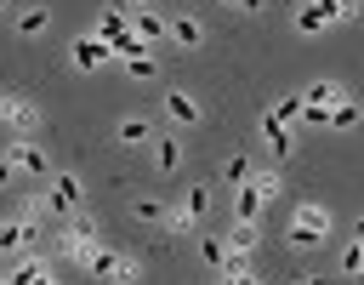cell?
Returning a JSON list of instances; mask_svg holds the SVG:
<instances>
[{
  "instance_id": "cell-1",
  "label": "cell",
  "mask_w": 364,
  "mask_h": 285,
  "mask_svg": "<svg viewBox=\"0 0 364 285\" xmlns=\"http://www.w3.org/2000/svg\"><path fill=\"white\" fill-rule=\"evenodd\" d=\"M324 234H330V211H324V205H301V211L290 217V228H284V239H290L296 251L324 245Z\"/></svg>"
},
{
  "instance_id": "cell-2",
  "label": "cell",
  "mask_w": 364,
  "mask_h": 285,
  "mask_svg": "<svg viewBox=\"0 0 364 285\" xmlns=\"http://www.w3.org/2000/svg\"><path fill=\"white\" fill-rule=\"evenodd\" d=\"M80 268H85L91 279H108V285H131V279H136V262H131V256H119V251H108V245H97Z\"/></svg>"
},
{
  "instance_id": "cell-3",
  "label": "cell",
  "mask_w": 364,
  "mask_h": 285,
  "mask_svg": "<svg viewBox=\"0 0 364 285\" xmlns=\"http://www.w3.org/2000/svg\"><path fill=\"white\" fill-rule=\"evenodd\" d=\"M57 251H63L68 262H85V256L97 251V222H91V217H74V211H68V228L57 234Z\"/></svg>"
},
{
  "instance_id": "cell-4",
  "label": "cell",
  "mask_w": 364,
  "mask_h": 285,
  "mask_svg": "<svg viewBox=\"0 0 364 285\" xmlns=\"http://www.w3.org/2000/svg\"><path fill=\"white\" fill-rule=\"evenodd\" d=\"M68 63L85 68V74H91V68H108V63H114V46H108L102 34H74V40H68Z\"/></svg>"
},
{
  "instance_id": "cell-5",
  "label": "cell",
  "mask_w": 364,
  "mask_h": 285,
  "mask_svg": "<svg viewBox=\"0 0 364 285\" xmlns=\"http://www.w3.org/2000/svg\"><path fill=\"white\" fill-rule=\"evenodd\" d=\"M6 160H11L17 171H28V177H57V171H51V160H46V148H34L28 137L6 142Z\"/></svg>"
},
{
  "instance_id": "cell-6",
  "label": "cell",
  "mask_w": 364,
  "mask_h": 285,
  "mask_svg": "<svg viewBox=\"0 0 364 285\" xmlns=\"http://www.w3.org/2000/svg\"><path fill=\"white\" fill-rule=\"evenodd\" d=\"M80 177H68V171H57L51 177V188H46V205H51V217H68V211H80Z\"/></svg>"
},
{
  "instance_id": "cell-7",
  "label": "cell",
  "mask_w": 364,
  "mask_h": 285,
  "mask_svg": "<svg viewBox=\"0 0 364 285\" xmlns=\"http://www.w3.org/2000/svg\"><path fill=\"white\" fill-rule=\"evenodd\" d=\"M0 125H11L17 137H28V131L40 125V108H34L28 97H11V91H6V97H0Z\"/></svg>"
},
{
  "instance_id": "cell-8",
  "label": "cell",
  "mask_w": 364,
  "mask_h": 285,
  "mask_svg": "<svg viewBox=\"0 0 364 285\" xmlns=\"http://www.w3.org/2000/svg\"><path fill=\"white\" fill-rule=\"evenodd\" d=\"M131 34H136L142 46H154V40H171V23H165L159 11H148V6H136V11H131Z\"/></svg>"
},
{
  "instance_id": "cell-9",
  "label": "cell",
  "mask_w": 364,
  "mask_h": 285,
  "mask_svg": "<svg viewBox=\"0 0 364 285\" xmlns=\"http://www.w3.org/2000/svg\"><path fill=\"white\" fill-rule=\"evenodd\" d=\"M205 211H210V188L199 182V188H188V200L171 211V222H176V228H193V222H205Z\"/></svg>"
},
{
  "instance_id": "cell-10",
  "label": "cell",
  "mask_w": 364,
  "mask_h": 285,
  "mask_svg": "<svg viewBox=\"0 0 364 285\" xmlns=\"http://www.w3.org/2000/svg\"><path fill=\"white\" fill-rule=\"evenodd\" d=\"M262 137H267V148H273V160H284V154L296 148V137H290V125H284V120H273V114H262Z\"/></svg>"
},
{
  "instance_id": "cell-11",
  "label": "cell",
  "mask_w": 364,
  "mask_h": 285,
  "mask_svg": "<svg viewBox=\"0 0 364 285\" xmlns=\"http://www.w3.org/2000/svg\"><path fill=\"white\" fill-rule=\"evenodd\" d=\"M165 114H171L176 125H199V103H193L188 91H165Z\"/></svg>"
},
{
  "instance_id": "cell-12",
  "label": "cell",
  "mask_w": 364,
  "mask_h": 285,
  "mask_svg": "<svg viewBox=\"0 0 364 285\" xmlns=\"http://www.w3.org/2000/svg\"><path fill=\"white\" fill-rule=\"evenodd\" d=\"M119 68H125L131 80H154V74H159V57H154V51H131V57H119Z\"/></svg>"
},
{
  "instance_id": "cell-13",
  "label": "cell",
  "mask_w": 364,
  "mask_h": 285,
  "mask_svg": "<svg viewBox=\"0 0 364 285\" xmlns=\"http://www.w3.org/2000/svg\"><path fill=\"white\" fill-rule=\"evenodd\" d=\"M91 34H102V40H108V46H114V40H125V34H131V17H119V11H102V17H97V28H91Z\"/></svg>"
},
{
  "instance_id": "cell-14",
  "label": "cell",
  "mask_w": 364,
  "mask_h": 285,
  "mask_svg": "<svg viewBox=\"0 0 364 285\" xmlns=\"http://www.w3.org/2000/svg\"><path fill=\"white\" fill-rule=\"evenodd\" d=\"M119 142H131V148H142V142H154V125H148L142 114H131V120H119Z\"/></svg>"
},
{
  "instance_id": "cell-15",
  "label": "cell",
  "mask_w": 364,
  "mask_h": 285,
  "mask_svg": "<svg viewBox=\"0 0 364 285\" xmlns=\"http://www.w3.org/2000/svg\"><path fill=\"white\" fill-rule=\"evenodd\" d=\"M40 274H46V262H40V256H34V251H23V262H17V268H11V274H6V285H34V279H40Z\"/></svg>"
},
{
  "instance_id": "cell-16",
  "label": "cell",
  "mask_w": 364,
  "mask_h": 285,
  "mask_svg": "<svg viewBox=\"0 0 364 285\" xmlns=\"http://www.w3.org/2000/svg\"><path fill=\"white\" fill-rule=\"evenodd\" d=\"M171 40H176V46H199V40H205V23H199V17H176V23H171Z\"/></svg>"
},
{
  "instance_id": "cell-17",
  "label": "cell",
  "mask_w": 364,
  "mask_h": 285,
  "mask_svg": "<svg viewBox=\"0 0 364 285\" xmlns=\"http://www.w3.org/2000/svg\"><path fill=\"white\" fill-rule=\"evenodd\" d=\"M176 160H182V142L176 137H154V165L159 171H176Z\"/></svg>"
},
{
  "instance_id": "cell-18",
  "label": "cell",
  "mask_w": 364,
  "mask_h": 285,
  "mask_svg": "<svg viewBox=\"0 0 364 285\" xmlns=\"http://www.w3.org/2000/svg\"><path fill=\"white\" fill-rule=\"evenodd\" d=\"M324 11V23H353L358 17V0H313Z\"/></svg>"
},
{
  "instance_id": "cell-19",
  "label": "cell",
  "mask_w": 364,
  "mask_h": 285,
  "mask_svg": "<svg viewBox=\"0 0 364 285\" xmlns=\"http://www.w3.org/2000/svg\"><path fill=\"white\" fill-rule=\"evenodd\" d=\"M256 239H262V228H256V222H233V234H228V251H256Z\"/></svg>"
},
{
  "instance_id": "cell-20",
  "label": "cell",
  "mask_w": 364,
  "mask_h": 285,
  "mask_svg": "<svg viewBox=\"0 0 364 285\" xmlns=\"http://www.w3.org/2000/svg\"><path fill=\"white\" fill-rule=\"evenodd\" d=\"M296 28H301V34H318V28H330V23H324V11H318L313 0H301V6H296Z\"/></svg>"
},
{
  "instance_id": "cell-21",
  "label": "cell",
  "mask_w": 364,
  "mask_h": 285,
  "mask_svg": "<svg viewBox=\"0 0 364 285\" xmlns=\"http://www.w3.org/2000/svg\"><path fill=\"white\" fill-rule=\"evenodd\" d=\"M267 114H273V120H284V125H296V120H301V91H290V97H279V103H273Z\"/></svg>"
},
{
  "instance_id": "cell-22",
  "label": "cell",
  "mask_w": 364,
  "mask_h": 285,
  "mask_svg": "<svg viewBox=\"0 0 364 285\" xmlns=\"http://www.w3.org/2000/svg\"><path fill=\"white\" fill-rule=\"evenodd\" d=\"M330 125H336V131H347V125H358V103H353V97H341V103L330 108Z\"/></svg>"
},
{
  "instance_id": "cell-23",
  "label": "cell",
  "mask_w": 364,
  "mask_h": 285,
  "mask_svg": "<svg viewBox=\"0 0 364 285\" xmlns=\"http://www.w3.org/2000/svg\"><path fill=\"white\" fill-rule=\"evenodd\" d=\"M40 28H51V17H46L40 6H28V11L17 17V34H40Z\"/></svg>"
},
{
  "instance_id": "cell-24",
  "label": "cell",
  "mask_w": 364,
  "mask_h": 285,
  "mask_svg": "<svg viewBox=\"0 0 364 285\" xmlns=\"http://www.w3.org/2000/svg\"><path fill=\"white\" fill-rule=\"evenodd\" d=\"M222 177H228V182H250V160H245V154H228V160H222Z\"/></svg>"
},
{
  "instance_id": "cell-25",
  "label": "cell",
  "mask_w": 364,
  "mask_h": 285,
  "mask_svg": "<svg viewBox=\"0 0 364 285\" xmlns=\"http://www.w3.org/2000/svg\"><path fill=\"white\" fill-rule=\"evenodd\" d=\"M199 256H205L210 268H222V256H228V245H222L216 234H205V239H199Z\"/></svg>"
},
{
  "instance_id": "cell-26",
  "label": "cell",
  "mask_w": 364,
  "mask_h": 285,
  "mask_svg": "<svg viewBox=\"0 0 364 285\" xmlns=\"http://www.w3.org/2000/svg\"><path fill=\"white\" fill-rule=\"evenodd\" d=\"M222 274H250V251H228L222 256Z\"/></svg>"
},
{
  "instance_id": "cell-27",
  "label": "cell",
  "mask_w": 364,
  "mask_h": 285,
  "mask_svg": "<svg viewBox=\"0 0 364 285\" xmlns=\"http://www.w3.org/2000/svg\"><path fill=\"white\" fill-rule=\"evenodd\" d=\"M136 217H142V222H165V205H159V200H136Z\"/></svg>"
},
{
  "instance_id": "cell-28",
  "label": "cell",
  "mask_w": 364,
  "mask_h": 285,
  "mask_svg": "<svg viewBox=\"0 0 364 285\" xmlns=\"http://www.w3.org/2000/svg\"><path fill=\"white\" fill-rule=\"evenodd\" d=\"M222 285H256V274H222Z\"/></svg>"
},
{
  "instance_id": "cell-29",
  "label": "cell",
  "mask_w": 364,
  "mask_h": 285,
  "mask_svg": "<svg viewBox=\"0 0 364 285\" xmlns=\"http://www.w3.org/2000/svg\"><path fill=\"white\" fill-rule=\"evenodd\" d=\"M11 177H17V165H11V160H0V188H6Z\"/></svg>"
},
{
  "instance_id": "cell-30",
  "label": "cell",
  "mask_w": 364,
  "mask_h": 285,
  "mask_svg": "<svg viewBox=\"0 0 364 285\" xmlns=\"http://www.w3.org/2000/svg\"><path fill=\"white\" fill-rule=\"evenodd\" d=\"M222 6H239V11H256L262 0H222Z\"/></svg>"
},
{
  "instance_id": "cell-31",
  "label": "cell",
  "mask_w": 364,
  "mask_h": 285,
  "mask_svg": "<svg viewBox=\"0 0 364 285\" xmlns=\"http://www.w3.org/2000/svg\"><path fill=\"white\" fill-rule=\"evenodd\" d=\"M358 274H364V239H358Z\"/></svg>"
},
{
  "instance_id": "cell-32",
  "label": "cell",
  "mask_w": 364,
  "mask_h": 285,
  "mask_svg": "<svg viewBox=\"0 0 364 285\" xmlns=\"http://www.w3.org/2000/svg\"><path fill=\"white\" fill-rule=\"evenodd\" d=\"M34 285H57V279H51V274H40V279H34Z\"/></svg>"
},
{
  "instance_id": "cell-33",
  "label": "cell",
  "mask_w": 364,
  "mask_h": 285,
  "mask_svg": "<svg viewBox=\"0 0 364 285\" xmlns=\"http://www.w3.org/2000/svg\"><path fill=\"white\" fill-rule=\"evenodd\" d=\"M353 234H358V239H364V217H358V228H353Z\"/></svg>"
},
{
  "instance_id": "cell-34",
  "label": "cell",
  "mask_w": 364,
  "mask_h": 285,
  "mask_svg": "<svg viewBox=\"0 0 364 285\" xmlns=\"http://www.w3.org/2000/svg\"><path fill=\"white\" fill-rule=\"evenodd\" d=\"M307 285H324V279H307Z\"/></svg>"
},
{
  "instance_id": "cell-35",
  "label": "cell",
  "mask_w": 364,
  "mask_h": 285,
  "mask_svg": "<svg viewBox=\"0 0 364 285\" xmlns=\"http://www.w3.org/2000/svg\"><path fill=\"white\" fill-rule=\"evenodd\" d=\"M6 6H11V0H0V11H6Z\"/></svg>"
},
{
  "instance_id": "cell-36",
  "label": "cell",
  "mask_w": 364,
  "mask_h": 285,
  "mask_svg": "<svg viewBox=\"0 0 364 285\" xmlns=\"http://www.w3.org/2000/svg\"><path fill=\"white\" fill-rule=\"evenodd\" d=\"M0 285H6V274H0Z\"/></svg>"
}]
</instances>
